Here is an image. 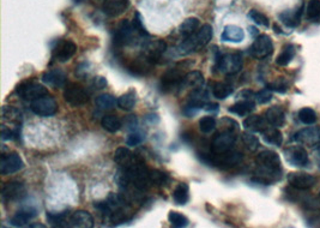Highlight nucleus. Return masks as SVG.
I'll return each instance as SVG.
<instances>
[{"instance_id":"2f4dec72","label":"nucleus","mask_w":320,"mask_h":228,"mask_svg":"<svg viewBox=\"0 0 320 228\" xmlns=\"http://www.w3.org/2000/svg\"><path fill=\"white\" fill-rule=\"evenodd\" d=\"M255 108L256 103L253 102V100H241L236 102L235 105L229 107L228 111L233 114L240 115V117H245V115H248L251 112H253Z\"/></svg>"},{"instance_id":"6e6d98bb","label":"nucleus","mask_w":320,"mask_h":228,"mask_svg":"<svg viewBox=\"0 0 320 228\" xmlns=\"http://www.w3.org/2000/svg\"><path fill=\"white\" fill-rule=\"evenodd\" d=\"M107 79L104 78V77L102 76H96L93 78V82H92V87L94 89H97V90H101V89H104V88L107 87Z\"/></svg>"},{"instance_id":"37998d69","label":"nucleus","mask_w":320,"mask_h":228,"mask_svg":"<svg viewBox=\"0 0 320 228\" xmlns=\"http://www.w3.org/2000/svg\"><path fill=\"white\" fill-rule=\"evenodd\" d=\"M168 220H169L170 225L173 227H186L189 225V219L186 216L183 215L181 213H178V211H170L169 215H168Z\"/></svg>"},{"instance_id":"a19ab883","label":"nucleus","mask_w":320,"mask_h":228,"mask_svg":"<svg viewBox=\"0 0 320 228\" xmlns=\"http://www.w3.org/2000/svg\"><path fill=\"white\" fill-rule=\"evenodd\" d=\"M2 119L7 120V122L10 123L18 124L22 120V114L15 107L5 106L4 108H2Z\"/></svg>"},{"instance_id":"13d9d810","label":"nucleus","mask_w":320,"mask_h":228,"mask_svg":"<svg viewBox=\"0 0 320 228\" xmlns=\"http://www.w3.org/2000/svg\"><path fill=\"white\" fill-rule=\"evenodd\" d=\"M125 125L128 126V130H134V128L137 126V118L136 115H129V117L126 118Z\"/></svg>"},{"instance_id":"a878e982","label":"nucleus","mask_w":320,"mask_h":228,"mask_svg":"<svg viewBox=\"0 0 320 228\" xmlns=\"http://www.w3.org/2000/svg\"><path fill=\"white\" fill-rule=\"evenodd\" d=\"M136 159L137 158L133 155V153L128 148H118L114 153V161L119 164L120 168L124 169H128L134 163Z\"/></svg>"},{"instance_id":"c9c22d12","label":"nucleus","mask_w":320,"mask_h":228,"mask_svg":"<svg viewBox=\"0 0 320 228\" xmlns=\"http://www.w3.org/2000/svg\"><path fill=\"white\" fill-rule=\"evenodd\" d=\"M95 103L101 111H109V109L114 108L115 105H118V100L110 94H101L96 98Z\"/></svg>"},{"instance_id":"bb28decb","label":"nucleus","mask_w":320,"mask_h":228,"mask_svg":"<svg viewBox=\"0 0 320 228\" xmlns=\"http://www.w3.org/2000/svg\"><path fill=\"white\" fill-rule=\"evenodd\" d=\"M302 15V6L297 7L296 10H287L280 13L281 22L288 28H295L300 24Z\"/></svg>"},{"instance_id":"ddd939ff","label":"nucleus","mask_w":320,"mask_h":228,"mask_svg":"<svg viewBox=\"0 0 320 228\" xmlns=\"http://www.w3.org/2000/svg\"><path fill=\"white\" fill-rule=\"evenodd\" d=\"M235 141L236 136L233 131H223V132L216 134V137H215L211 144L212 153L220 154L231 150Z\"/></svg>"},{"instance_id":"473e14b6","label":"nucleus","mask_w":320,"mask_h":228,"mask_svg":"<svg viewBox=\"0 0 320 228\" xmlns=\"http://www.w3.org/2000/svg\"><path fill=\"white\" fill-rule=\"evenodd\" d=\"M199 26H200V22L198 18L195 17L187 18L185 19L183 23L180 24V27H179V33H180V35H183L184 37H189L199 29Z\"/></svg>"},{"instance_id":"bf43d9fd","label":"nucleus","mask_w":320,"mask_h":228,"mask_svg":"<svg viewBox=\"0 0 320 228\" xmlns=\"http://www.w3.org/2000/svg\"><path fill=\"white\" fill-rule=\"evenodd\" d=\"M239 98H242L244 100H253L256 98V94L251 90H244V92L240 93Z\"/></svg>"},{"instance_id":"9d476101","label":"nucleus","mask_w":320,"mask_h":228,"mask_svg":"<svg viewBox=\"0 0 320 228\" xmlns=\"http://www.w3.org/2000/svg\"><path fill=\"white\" fill-rule=\"evenodd\" d=\"M274 52L272 41L267 35H258L250 47V54L256 59H264Z\"/></svg>"},{"instance_id":"20e7f679","label":"nucleus","mask_w":320,"mask_h":228,"mask_svg":"<svg viewBox=\"0 0 320 228\" xmlns=\"http://www.w3.org/2000/svg\"><path fill=\"white\" fill-rule=\"evenodd\" d=\"M125 171L128 172L131 184L137 190L144 191L151 185L150 179H149V172H150V169H148V167L145 166V162L140 160V159H136L134 163L128 169H125Z\"/></svg>"},{"instance_id":"6e6552de","label":"nucleus","mask_w":320,"mask_h":228,"mask_svg":"<svg viewBox=\"0 0 320 228\" xmlns=\"http://www.w3.org/2000/svg\"><path fill=\"white\" fill-rule=\"evenodd\" d=\"M224 75H235L242 67V57L240 53L224 54L221 58L219 64L215 66Z\"/></svg>"},{"instance_id":"f704fd0d","label":"nucleus","mask_w":320,"mask_h":228,"mask_svg":"<svg viewBox=\"0 0 320 228\" xmlns=\"http://www.w3.org/2000/svg\"><path fill=\"white\" fill-rule=\"evenodd\" d=\"M67 211H62V213H47L46 218L47 221L49 222V225L53 227H64L68 226V220L67 219Z\"/></svg>"},{"instance_id":"8fccbe9b","label":"nucleus","mask_w":320,"mask_h":228,"mask_svg":"<svg viewBox=\"0 0 320 228\" xmlns=\"http://www.w3.org/2000/svg\"><path fill=\"white\" fill-rule=\"evenodd\" d=\"M267 88H269L271 92L276 93H286L287 89H288V82L284 78H277L276 81L271 82L270 84H267Z\"/></svg>"},{"instance_id":"ea45409f","label":"nucleus","mask_w":320,"mask_h":228,"mask_svg":"<svg viewBox=\"0 0 320 228\" xmlns=\"http://www.w3.org/2000/svg\"><path fill=\"white\" fill-rule=\"evenodd\" d=\"M233 87L228 83H216L212 88V95L219 100H224L229 95L233 94Z\"/></svg>"},{"instance_id":"423d86ee","label":"nucleus","mask_w":320,"mask_h":228,"mask_svg":"<svg viewBox=\"0 0 320 228\" xmlns=\"http://www.w3.org/2000/svg\"><path fill=\"white\" fill-rule=\"evenodd\" d=\"M64 98L67 103H70L71 106L78 107L84 105L89 101V94L87 93V90L84 89L82 86L77 83H68L65 87L64 90Z\"/></svg>"},{"instance_id":"dca6fc26","label":"nucleus","mask_w":320,"mask_h":228,"mask_svg":"<svg viewBox=\"0 0 320 228\" xmlns=\"http://www.w3.org/2000/svg\"><path fill=\"white\" fill-rule=\"evenodd\" d=\"M288 163L294 167H305L308 163V154L302 147H289L284 150Z\"/></svg>"},{"instance_id":"aec40b11","label":"nucleus","mask_w":320,"mask_h":228,"mask_svg":"<svg viewBox=\"0 0 320 228\" xmlns=\"http://www.w3.org/2000/svg\"><path fill=\"white\" fill-rule=\"evenodd\" d=\"M165 49H167V43H165L163 40H156L145 46L143 56L147 57L154 64V63L157 62V60L162 57V54L164 53Z\"/></svg>"},{"instance_id":"72a5a7b5","label":"nucleus","mask_w":320,"mask_h":228,"mask_svg":"<svg viewBox=\"0 0 320 228\" xmlns=\"http://www.w3.org/2000/svg\"><path fill=\"white\" fill-rule=\"evenodd\" d=\"M173 199L178 205H185L190 200V188L186 183H180L173 192Z\"/></svg>"},{"instance_id":"4468645a","label":"nucleus","mask_w":320,"mask_h":228,"mask_svg":"<svg viewBox=\"0 0 320 228\" xmlns=\"http://www.w3.org/2000/svg\"><path fill=\"white\" fill-rule=\"evenodd\" d=\"M134 33H136V29L133 28V24L128 19H124L120 22L114 33V38H113L114 43L117 46L128 45L132 41Z\"/></svg>"},{"instance_id":"680f3d73","label":"nucleus","mask_w":320,"mask_h":228,"mask_svg":"<svg viewBox=\"0 0 320 228\" xmlns=\"http://www.w3.org/2000/svg\"><path fill=\"white\" fill-rule=\"evenodd\" d=\"M248 30H250V33H251V35H252V36H258V35H259V32L255 28V27H250Z\"/></svg>"},{"instance_id":"0eeeda50","label":"nucleus","mask_w":320,"mask_h":228,"mask_svg":"<svg viewBox=\"0 0 320 228\" xmlns=\"http://www.w3.org/2000/svg\"><path fill=\"white\" fill-rule=\"evenodd\" d=\"M30 109L40 117H51L58 112V103L51 96L46 95L30 103Z\"/></svg>"},{"instance_id":"052dcab7","label":"nucleus","mask_w":320,"mask_h":228,"mask_svg":"<svg viewBox=\"0 0 320 228\" xmlns=\"http://www.w3.org/2000/svg\"><path fill=\"white\" fill-rule=\"evenodd\" d=\"M204 109L210 112L211 114H215L219 112V105H217V103H206L205 107H204Z\"/></svg>"},{"instance_id":"6ab92c4d","label":"nucleus","mask_w":320,"mask_h":228,"mask_svg":"<svg viewBox=\"0 0 320 228\" xmlns=\"http://www.w3.org/2000/svg\"><path fill=\"white\" fill-rule=\"evenodd\" d=\"M129 6V0H104L103 12L110 17H117L125 12Z\"/></svg>"},{"instance_id":"f8f14e48","label":"nucleus","mask_w":320,"mask_h":228,"mask_svg":"<svg viewBox=\"0 0 320 228\" xmlns=\"http://www.w3.org/2000/svg\"><path fill=\"white\" fill-rule=\"evenodd\" d=\"M77 51V46L71 40L58 41L53 47V59L60 63H65L74 56Z\"/></svg>"},{"instance_id":"4c0bfd02","label":"nucleus","mask_w":320,"mask_h":228,"mask_svg":"<svg viewBox=\"0 0 320 228\" xmlns=\"http://www.w3.org/2000/svg\"><path fill=\"white\" fill-rule=\"evenodd\" d=\"M101 125L108 132H118L121 129V120L115 115H106L102 118Z\"/></svg>"},{"instance_id":"49530a36","label":"nucleus","mask_w":320,"mask_h":228,"mask_svg":"<svg viewBox=\"0 0 320 228\" xmlns=\"http://www.w3.org/2000/svg\"><path fill=\"white\" fill-rule=\"evenodd\" d=\"M248 17L252 19L256 24H258V26L265 27V28H269L270 27L269 18H267L264 13L259 12L258 10H251L250 12H248Z\"/></svg>"},{"instance_id":"f03ea898","label":"nucleus","mask_w":320,"mask_h":228,"mask_svg":"<svg viewBox=\"0 0 320 228\" xmlns=\"http://www.w3.org/2000/svg\"><path fill=\"white\" fill-rule=\"evenodd\" d=\"M214 36V30L210 24H204L200 29H198L191 36L186 37L179 45L178 52L180 54H191L205 47Z\"/></svg>"},{"instance_id":"5fc2aeb1","label":"nucleus","mask_w":320,"mask_h":228,"mask_svg":"<svg viewBox=\"0 0 320 228\" xmlns=\"http://www.w3.org/2000/svg\"><path fill=\"white\" fill-rule=\"evenodd\" d=\"M271 98H272L271 90H270L269 88H267V89L260 90V92H259V93H256L255 100L258 103H260V105H263V103H267V102H269V101H271Z\"/></svg>"},{"instance_id":"a211bd4d","label":"nucleus","mask_w":320,"mask_h":228,"mask_svg":"<svg viewBox=\"0 0 320 228\" xmlns=\"http://www.w3.org/2000/svg\"><path fill=\"white\" fill-rule=\"evenodd\" d=\"M294 139L305 145H316L320 143V128H306L295 133Z\"/></svg>"},{"instance_id":"f257e3e1","label":"nucleus","mask_w":320,"mask_h":228,"mask_svg":"<svg viewBox=\"0 0 320 228\" xmlns=\"http://www.w3.org/2000/svg\"><path fill=\"white\" fill-rule=\"evenodd\" d=\"M256 181L269 185L278 180L282 175V163L280 156L272 150H263L256 155Z\"/></svg>"},{"instance_id":"c03bdc74","label":"nucleus","mask_w":320,"mask_h":228,"mask_svg":"<svg viewBox=\"0 0 320 228\" xmlns=\"http://www.w3.org/2000/svg\"><path fill=\"white\" fill-rule=\"evenodd\" d=\"M299 120L303 124L311 125V124H314L317 122V113L313 109L310 108V107H305V108L300 109Z\"/></svg>"},{"instance_id":"9b49d317","label":"nucleus","mask_w":320,"mask_h":228,"mask_svg":"<svg viewBox=\"0 0 320 228\" xmlns=\"http://www.w3.org/2000/svg\"><path fill=\"white\" fill-rule=\"evenodd\" d=\"M24 196H26V186L21 181L12 180L2 186L1 198L4 202H13V200L22 199Z\"/></svg>"},{"instance_id":"5701e85b","label":"nucleus","mask_w":320,"mask_h":228,"mask_svg":"<svg viewBox=\"0 0 320 228\" xmlns=\"http://www.w3.org/2000/svg\"><path fill=\"white\" fill-rule=\"evenodd\" d=\"M38 211L34 207H26L23 209L18 210L17 214L11 219L10 224L15 227H23L26 226L30 220L36 218Z\"/></svg>"},{"instance_id":"cd10ccee","label":"nucleus","mask_w":320,"mask_h":228,"mask_svg":"<svg viewBox=\"0 0 320 228\" xmlns=\"http://www.w3.org/2000/svg\"><path fill=\"white\" fill-rule=\"evenodd\" d=\"M265 118L267 123L271 126H275V128H282L286 123V113L281 107L274 106L270 107L266 111Z\"/></svg>"},{"instance_id":"e2e57ef3","label":"nucleus","mask_w":320,"mask_h":228,"mask_svg":"<svg viewBox=\"0 0 320 228\" xmlns=\"http://www.w3.org/2000/svg\"><path fill=\"white\" fill-rule=\"evenodd\" d=\"M316 158H317V160H318L319 164H320V147L318 148V149H317V152H316Z\"/></svg>"},{"instance_id":"0e129e2a","label":"nucleus","mask_w":320,"mask_h":228,"mask_svg":"<svg viewBox=\"0 0 320 228\" xmlns=\"http://www.w3.org/2000/svg\"><path fill=\"white\" fill-rule=\"evenodd\" d=\"M82 0H74V2H81Z\"/></svg>"},{"instance_id":"3c124183","label":"nucleus","mask_w":320,"mask_h":228,"mask_svg":"<svg viewBox=\"0 0 320 228\" xmlns=\"http://www.w3.org/2000/svg\"><path fill=\"white\" fill-rule=\"evenodd\" d=\"M132 24H133V28L136 29V32L138 33V34L142 35V36H149V33L147 32V29H145L144 23H143V18H142V16H140L139 12L134 13L133 22H132Z\"/></svg>"},{"instance_id":"2eb2a0df","label":"nucleus","mask_w":320,"mask_h":228,"mask_svg":"<svg viewBox=\"0 0 320 228\" xmlns=\"http://www.w3.org/2000/svg\"><path fill=\"white\" fill-rule=\"evenodd\" d=\"M24 167V162L18 154L12 153L9 155H2L0 160V173L4 175L12 174Z\"/></svg>"},{"instance_id":"b1692460","label":"nucleus","mask_w":320,"mask_h":228,"mask_svg":"<svg viewBox=\"0 0 320 228\" xmlns=\"http://www.w3.org/2000/svg\"><path fill=\"white\" fill-rule=\"evenodd\" d=\"M244 128L251 132H263L270 126L265 117L260 115H250L244 120Z\"/></svg>"},{"instance_id":"1a4fd4ad","label":"nucleus","mask_w":320,"mask_h":228,"mask_svg":"<svg viewBox=\"0 0 320 228\" xmlns=\"http://www.w3.org/2000/svg\"><path fill=\"white\" fill-rule=\"evenodd\" d=\"M184 77H185L184 72L180 70V68H176V67L169 68V70H168L161 78L162 92L169 93L175 89L181 90Z\"/></svg>"},{"instance_id":"c85d7f7f","label":"nucleus","mask_w":320,"mask_h":228,"mask_svg":"<svg viewBox=\"0 0 320 228\" xmlns=\"http://www.w3.org/2000/svg\"><path fill=\"white\" fill-rule=\"evenodd\" d=\"M245 38V33L238 26H227L222 33V41L239 43Z\"/></svg>"},{"instance_id":"4be33fe9","label":"nucleus","mask_w":320,"mask_h":228,"mask_svg":"<svg viewBox=\"0 0 320 228\" xmlns=\"http://www.w3.org/2000/svg\"><path fill=\"white\" fill-rule=\"evenodd\" d=\"M68 226L78 228H92L94 227V218L88 211L77 210L70 216Z\"/></svg>"},{"instance_id":"58836bf2","label":"nucleus","mask_w":320,"mask_h":228,"mask_svg":"<svg viewBox=\"0 0 320 228\" xmlns=\"http://www.w3.org/2000/svg\"><path fill=\"white\" fill-rule=\"evenodd\" d=\"M295 57V47L293 45H287L284 46L282 52L278 54L277 59H276V63L280 66H286L288 65L289 63L293 60V58Z\"/></svg>"},{"instance_id":"f3484780","label":"nucleus","mask_w":320,"mask_h":228,"mask_svg":"<svg viewBox=\"0 0 320 228\" xmlns=\"http://www.w3.org/2000/svg\"><path fill=\"white\" fill-rule=\"evenodd\" d=\"M288 183L297 190H307L317 183V178L307 173L294 172L288 174Z\"/></svg>"},{"instance_id":"4d7b16f0","label":"nucleus","mask_w":320,"mask_h":228,"mask_svg":"<svg viewBox=\"0 0 320 228\" xmlns=\"http://www.w3.org/2000/svg\"><path fill=\"white\" fill-rule=\"evenodd\" d=\"M17 132L16 131H12L10 130V129L5 128V126H2L1 129V139L2 141H11V139H15L16 137H17Z\"/></svg>"},{"instance_id":"de8ad7c7","label":"nucleus","mask_w":320,"mask_h":228,"mask_svg":"<svg viewBox=\"0 0 320 228\" xmlns=\"http://www.w3.org/2000/svg\"><path fill=\"white\" fill-rule=\"evenodd\" d=\"M199 129L201 132L210 133L216 129V120L214 117H204L199 120Z\"/></svg>"},{"instance_id":"7c9ffc66","label":"nucleus","mask_w":320,"mask_h":228,"mask_svg":"<svg viewBox=\"0 0 320 228\" xmlns=\"http://www.w3.org/2000/svg\"><path fill=\"white\" fill-rule=\"evenodd\" d=\"M263 139L264 142L270 145H275V147H281L283 142L282 132L278 130V128L270 125L265 131H263Z\"/></svg>"},{"instance_id":"7ed1b4c3","label":"nucleus","mask_w":320,"mask_h":228,"mask_svg":"<svg viewBox=\"0 0 320 228\" xmlns=\"http://www.w3.org/2000/svg\"><path fill=\"white\" fill-rule=\"evenodd\" d=\"M200 160L204 163L209 164V166L217 167L221 169H229L235 167L236 164L241 161V154L235 150H228L224 153H212L211 154H200Z\"/></svg>"},{"instance_id":"393cba45","label":"nucleus","mask_w":320,"mask_h":228,"mask_svg":"<svg viewBox=\"0 0 320 228\" xmlns=\"http://www.w3.org/2000/svg\"><path fill=\"white\" fill-rule=\"evenodd\" d=\"M208 100H209L208 92L201 87L199 89L192 90L191 94L189 95V102H187V106L200 111V109H203L206 103H208Z\"/></svg>"},{"instance_id":"603ef678","label":"nucleus","mask_w":320,"mask_h":228,"mask_svg":"<svg viewBox=\"0 0 320 228\" xmlns=\"http://www.w3.org/2000/svg\"><path fill=\"white\" fill-rule=\"evenodd\" d=\"M145 139V133L142 132V131H133L128 134V139H126V143L129 147H136V145L140 144Z\"/></svg>"},{"instance_id":"a18cd8bd","label":"nucleus","mask_w":320,"mask_h":228,"mask_svg":"<svg viewBox=\"0 0 320 228\" xmlns=\"http://www.w3.org/2000/svg\"><path fill=\"white\" fill-rule=\"evenodd\" d=\"M242 142L250 152H256L259 148V139L251 131L242 133Z\"/></svg>"},{"instance_id":"412c9836","label":"nucleus","mask_w":320,"mask_h":228,"mask_svg":"<svg viewBox=\"0 0 320 228\" xmlns=\"http://www.w3.org/2000/svg\"><path fill=\"white\" fill-rule=\"evenodd\" d=\"M67 81V76L64 71L59 70V68H54V70L46 71L42 75V82L47 86H51L54 88H62L66 84Z\"/></svg>"},{"instance_id":"c756f323","label":"nucleus","mask_w":320,"mask_h":228,"mask_svg":"<svg viewBox=\"0 0 320 228\" xmlns=\"http://www.w3.org/2000/svg\"><path fill=\"white\" fill-rule=\"evenodd\" d=\"M203 86H204L203 73L199 72V71H192V72H189L187 75H185L181 89L190 88V89L194 90V89H199V88H201Z\"/></svg>"},{"instance_id":"e433bc0d","label":"nucleus","mask_w":320,"mask_h":228,"mask_svg":"<svg viewBox=\"0 0 320 228\" xmlns=\"http://www.w3.org/2000/svg\"><path fill=\"white\" fill-rule=\"evenodd\" d=\"M136 105V92L128 90V93L123 94L118 98V106L124 111H131Z\"/></svg>"},{"instance_id":"79ce46f5","label":"nucleus","mask_w":320,"mask_h":228,"mask_svg":"<svg viewBox=\"0 0 320 228\" xmlns=\"http://www.w3.org/2000/svg\"><path fill=\"white\" fill-rule=\"evenodd\" d=\"M149 179H150L151 185L161 186L167 183L169 177L164 172L160 171V169H150V172H149Z\"/></svg>"},{"instance_id":"39448f33","label":"nucleus","mask_w":320,"mask_h":228,"mask_svg":"<svg viewBox=\"0 0 320 228\" xmlns=\"http://www.w3.org/2000/svg\"><path fill=\"white\" fill-rule=\"evenodd\" d=\"M16 93L19 98L27 101H34L48 94L45 87L34 81H27L21 83L16 89Z\"/></svg>"},{"instance_id":"864d4df0","label":"nucleus","mask_w":320,"mask_h":228,"mask_svg":"<svg viewBox=\"0 0 320 228\" xmlns=\"http://www.w3.org/2000/svg\"><path fill=\"white\" fill-rule=\"evenodd\" d=\"M95 208L100 211V215L102 216L103 219H110V216H112V208H110V205L108 204V202H97L95 203Z\"/></svg>"},{"instance_id":"09e8293b","label":"nucleus","mask_w":320,"mask_h":228,"mask_svg":"<svg viewBox=\"0 0 320 228\" xmlns=\"http://www.w3.org/2000/svg\"><path fill=\"white\" fill-rule=\"evenodd\" d=\"M307 17L316 21L320 18V0H311L307 5Z\"/></svg>"}]
</instances>
